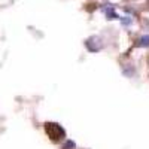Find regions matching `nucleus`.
<instances>
[{"mask_svg": "<svg viewBox=\"0 0 149 149\" xmlns=\"http://www.w3.org/2000/svg\"><path fill=\"white\" fill-rule=\"evenodd\" d=\"M45 130L48 133V136L51 137L54 142H58V140H63L66 137V131L63 130V127L58 125L55 122H46L45 124Z\"/></svg>", "mask_w": 149, "mask_h": 149, "instance_id": "nucleus-1", "label": "nucleus"}, {"mask_svg": "<svg viewBox=\"0 0 149 149\" xmlns=\"http://www.w3.org/2000/svg\"><path fill=\"white\" fill-rule=\"evenodd\" d=\"M104 12H106V17H107L109 19H116V18H118V15L115 14V10H113V8H112V6L104 8Z\"/></svg>", "mask_w": 149, "mask_h": 149, "instance_id": "nucleus-2", "label": "nucleus"}, {"mask_svg": "<svg viewBox=\"0 0 149 149\" xmlns=\"http://www.w3.org/2000/svg\"><path fill=\"white\" fill-rule=\"evenodd\" d=\"M140 46H149V36L140 37Z\"/></svg>", "mask_w": 149, "mask_h": 149, "instance_id": "nucleus-3", "label": "nucleus"}, {"mask_svg": "<svg viewBox=\"0 0 149 149\" xmlns=\"http://www.w3.org/2000/svg\"><path fill=\"white\" fill-rule=\"evenodd\" d=\"M121 22L124 24V26H130V24H131V18L130 17H124V18H121Z\"/></svg>", "mask_w": 149, "mask_h": 149, "instance_id": "nucleus-4", "label": "nucleus"}]
</instances>
